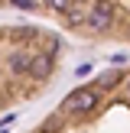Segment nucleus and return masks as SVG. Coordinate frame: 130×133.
Returning <instances> with one entry per match:
<instances>
[{
	"label": "nucleus",
	"instance_id": "f257e3e1",
	"mask_svg": "<svg viewBox=\"0 0 130 133\" xmlns=\"http://www.w3.org/2000/svg\"><path fill=\"white\" fill-rule=\"evenodd\" d=\"M62 49L65 36L46 23H0V117L52 88Z\"/></svg>",
	"mask_w": 130,
	"mask_h": 133
},
{
	"label": "nucleus",
	"instance_id": "f03ea898",
	"mask_svg": "<svg viewBox=\"0 0 130 133\" xmlns=\"http://www.w3.org/2000/svg\"><path fill=\"white\" fill-rule=\"evenodd\" d=\"M72 3L75 0H0V13L16 10V13H29V16H42L58 26V19L72 10Z\"/></svg>",
	"mask_w": 130,
	"mask_h": 133
}]
</instances>
